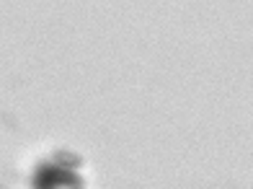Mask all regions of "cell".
Segmentation results:
<instances>
[{
	"mask_svg": "<svg viewBox=\"0 0 253 189\" xmlns=\"http://www.w3.org/2000/svg\"><path fill=\"white\" fill-rule=\"evenodd\" d=\"M78 166L80 158L75 156H57L54 161L42 163L34 176V189H83Z\"/></svg>",
	"mask_w": 253,
	"mask_h": 189,
	"instance_id": "obj_1",
	"label": "cell"
}]
</instances>
